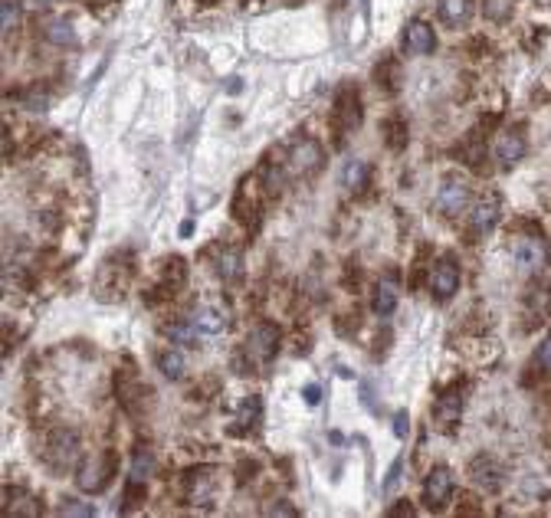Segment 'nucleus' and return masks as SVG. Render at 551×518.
<instances>
[{"label":"nucleus","mask_w":551,"mask_h":518,"mask_svg":"<svg viewBox=\"0 0 551 518\" xmlns=\"http://www.w3.org/2000/svg\"><path fill=\"white\" fill-rule=\"evenodd\" d=\"M165 335L171 338V345H184V348H198L200 341V329L194 325V319L171 321V325H165Z\"/></svg>","instance_id":"obj_21"},{"label":"nucleus","mask_w":551,"mask_h":518,"mask_svg":"<svg viewBox=\"0 0 551 518\" xmlns=\"http://www.w3.org/2000/svg\"><path fill=\"white\" fill-rule=\"evenodd\" d=\"M240 249H217V259H214V269L223 282H233L240 276Z\"/></svg>","instance_id":"obj_25"},{"label":"nucleus","mask_w":551,"mask_h":518,"mask_svg":"<svg viewBox=\"0 0 551 518\" xmlns=\"http://www.w3.org/2000/svg\"><path fill=\"white\" fill-rule=\"evenodd\" d=\"M184 368H188V361H184V354L178 351V348H165V351L158 354V371H161L168 381H181Z\"/></svg>","instance_id":"obj_24"},{"label":"nucleus","mask_w":551,"mask_h":518,"mask_svg":"<svg viewBox=\"0 0 551 518\" xmlns=\"http://www.w3.org/2000/svg\"><path fill=\"white\" fill-rule=\"evenodd\" d=\"M184 485H188V502L190 505H207L210 502V489H214V466H200L190 469L184 476Z\"/></svg>","instance_id":"obj_15"},{"label":"nucleus","mask_w":551,"mask_h":518,"mask_svg":"<svg viewBox=\"0 0 551 518\" xmlns=\"http://www.w3.org/2000/svg\"><path fill=\"white\" fill-rule=\"evenodd\" d=\"M63 515H96V509H92V505H76L73 499H66V505H63Z\"/></svg>","instance_id":"obj_33"},{"label":"nucleus","mask_w":551,"mask_h":518,"mask_svg":"<svg viewBox=\"0 0 551 518\" xmlns=\"http://www.w3.org/2000/svg\"><path fill=\"white\" fill-rule=\"evenodd\" d=\"M266 515H282V518H296L299 509L296 505H289L286 499H276V505H266Z\"/></svg>","instance_id":"obj_31"},{"label":"nucleus","mask_w":551,"mask_h":518,"mask_svg":"<svg viewBox=\"0 0 551 518\" xmlns=\"http://www.w3.org/2000/svg\"><path fill=\"white\" fill-rule=\"evenodd\" d=\"M469 479H473L479 489H485V493H499L502 482H505V469H502L493 456L483 452V456H476V460L469 462Z\"/></svg>","instance_id":"obj_13"},{"label":"nucleus","mask_w":551,"mask_h":518,"mask_svg":"<svg viewBox=\"0 0 551 518\" xmlns=\"http://www.w3.org/2000/svg\"><path fill=\"white\" fill-rule=\"evenodd\" d=\"M460 266L453 263L450 256H444V259H436L434 266H430V296L436 299V302H446V299H453L456 292H460Z\"/></svg>","instance_id":"obj_6"},{"label":"nucleus","mask_w":551,"mask_h":518,"mask_svg":"<svg viewBox=\"0 0 551 518\" xmlns=\"http://www.w3.org/2000/svg\"><path fill=\"white\" fill-rule=\"evenodd\" d=\"M116 394H118V403H122V411L132 413V417H138L141 403H145V394H148V387L141 384L138 371H135L132 364L116 374Z\"/></svg>","instance_id":"obj_7"},{"label":"nucleus","mask_w":551,"mask_h":518,"mask_svg":"<svg viewBox=\"0 0 551 518\" xmlns=\"http://www.w3.org/2000/svg\"><path fill=\"white\" fill-rule=\"evenodd\" d=\"M364 118V108H362V92L354 89L352 83H345L342 89L335 92V102H332V125H335V135H338V145L345 138L348 132H354Z\"/></svg>","instance_id":"obj_3"},{"label":"nucleus","mask_w":551,"mask_h":518,"mask_svg":"<svg viewBox=\"0 0 551 518\" xmlns=\"http://www.w3.org/2000/svg\"><path fill=\"white\" fill-rule=\"evenodd\" d=\"M397 309V286L391 279H381L378 286L371 289V312L387 319V315H394Z\"/></svg>","instance_id":"obj_18"},{"label":"nucleus","mask_w":551,"mask_h":518,"mask_svg":"<svg viewBox=\"0 0 551 518\" xmlns=\"http://www.w3.org/2000/svg\"><path fill=\"white\" fill-rule=\"evenodd\" d=\"M302 397H305V403H309V407H315V403L321 401V387L319 384H305L302 387Z\"/></svg>","instance_id":"obj_35"},{"label":"nucleus","mask_w":551,"mask_h":518,"mask_svg":"<svg viewBox=\"0 0 551 518\" xmlns=\"http://www.w3.org/2000/svg\"><path fill=\"white\" fill-rule=\"evenodd\" d=\"M436 210L444 217H460L463 210L469 207V184L463 178H446L436 190Z\"/></svg>","instance_id":"obj_11"},{"label":"nucleus","mask_w":551,"mask_h":518,"mask_svg":"<svg viewBox=\"0 0 551 518\" xmlns=\"http://www.w3.org/2000/svg\"><path fill=\"white\" fill-rule=\"evenodd\" d=\"M116 469H118V460L112 450H102L96 452L92 460H86L83 466H79V476H76V482H79V489L83 493H102V489H108V482L116 479Z\"/></svg>","instance_id":"obj_4"},{"label":"nucleus","mask_w":551,"mask_h":518,"mask_svg":"<svg viewBox=\"0 0 551 518\" xmlns=\"http://www.w3.org/2000/svg\"><path fill=\"white\" fill-rule=\"evenodd\" d=\"M260 413H263V403H260V397H247V401L240 403V413H237V423L243 430H253L256 423H260Z\"/></svg>","instance_id":"obj_27"},{"label":"nucleus","mask_w":551,"mask_h":518,"mask_svg":"<svg viewBox=\"0 0 551 518\" xmlns=\"http://www.w3.org/2000/svg\"><path fill=\"white\" fill-rule=\"evenodd\" d=\"M374 83H378V89H384L387 96H394L397 89H401V63H397L394 56H384L374 66Z\"/></svg>","instance_id":"obj_20"},{"label":"nucleus","mask_w":551,"mask_h":518,"mask_svg":"<svg viewBox=\"0 0 551 518\" xmlns=\"http://www.w3.org/2000/svg\"><path fill=\"white\" fill-rule=\"evenodd\" d=\"M394 433L401 436V440H403L407 433H411V417H407V411H397V417H394Z\"/></svg>","instance_id":"obj_32"},{"label":"nucleus","mask_w":551,"mask_h":518,"mask_svg":"<svg viewBox=\"0 0 551 518\" xmlns=\"http://www.w3.org/2000/svg\"><path fill=\"white\" fill-rule=\"evenodd\" d=\"M512 10H515V0H483V14L493 24H505L512 17Z\"/></svg>","instance_id":"obj_29"},{"label":"nucleus","mask_w":551,"mask_h":518,"mask_svg":"<svg viewBox=\"0 0 551 518\" xmlns=\"http://www.w3.org/2000/svg\"><path fill=\"white\" fill-rule=\"evenodd\" d=\"M460 411H463V397H440V403H436V423L444 430H450L456 420H460Z\"/></svg>","instance_id":"obj_26"},{"label":"nucleus","mask_w":551,"mask_h":518,"mask_svg":"<svg viewBox=\"0 0 551 518\" xmlns=\"http://www.w3.org/2000/svg\"><path fill=\"white\" fill-rule=\"evenodd\" d=\"M36 7H53V4H56V0H34Z\"/></svg>","instance_id":"obj_37"},{"label":"nucleus","mask_w":551,"mask_h":518,"mask_svg":"<svg viewBox=\"0 0 551 518\" xmlns=\"http://www.w3.org/2000/svg\"><path fill=\"white\" fill-rule=\"evenodd\" d=\"M453 495V472L450 466H434L423 479V505L430 512L446 509V502Z\"/></svg>","instance_id":"obj_9"},{"label":"nucleus","mask_w":551,"mask_h":518,"mask_svg":"<svg viewBox=\"0 0 551 518\" xmlns=\"http://www.w3.org/2000/svg\"><path fill=\"white\" fill-rule=\"evenodd\" d=\"M403 50L417 53V56H427V53L436 50V34L427 20L413 17L411 24L403 26Z\"/></svg>","instance_id":"obj_14"},{"label":"nucleus","mask_w":551,"mask_h":518,"mask_svg":"<svg viewBox=\"0 0 551 518\" xmlns=\"http://www.w3.org/2000/svg\"><path fill=\"white\" fill-rule=\"evenodd\" d=\"M321 161H325V155H321V145L315 138H299L289 148V171L299 174V178L315 174L321 168Z\"/></svg>","instance_id":"obj_10"},{"label":"nucleus","mask_w":551,"mask_h":518,"mask_svg":"<svg viewBox=\"0 0 551 518\" xmlns=\"http://www.w3.org/2000/svg\"><path fill=\"white\" fill-rule=\"evenodd\" d=\"M460 502H463L460 512H466V515H479V512H483V509L476 505V499H473V495H460Z\"/></svg>","instance_id":"obj_36"},{"label":"nucleus","mask_w":551,"mask_h":518,"mask_svg":"<svg viewBox=\"0 0 551 518\" xmlns=\"http://www.w3.org/2000/svg\"><path fill=\"white\" fill-rule=\"evenodd\" d=\"M512 259L522 272H538L548 266L551 259V249H548V239L542 233H525V237H515L512 243Z\"/></svg>","instance_id":"obj_5"},{"label":"nucleus","mask_w":551,"mask_h":518,"mask_svg":"<svg viewBox=\"0 0 551 518\" xmlns=\"http://www.w3.org/2000/svg\"><path fill=\"white\" fill-rule=\"evenodd\" d=\"M387 515H391V518H403V515L411 518L413 515V505L407 499H401L397 505H391V509H387Z\"/></svg>","instance_id":"obj_34"},{"label":"nucleus","mask_w":551,"mask_h":518,"mask_svg":"<svg viewBox=\"0 0 551 518\" xmlns=\"http://www.w3.org/2000/svg\"><path fill=\"white\" fill-rule=\"evenodd\" d=\"M381 135H384L387 148H391V151L407 148V138H411V128H407V118H403L401 112H394V116H387L384 122H381Z\"/></svg>","instance_id":"obj_17"},{"label":"nucleus","mask_w":551,"mask_h":518,"mask_svg":"<svg viewBox=\"0 0 551 518\" xmlns=\"http://www.w3.org/2000/svg\"><path fill=\"white\" fill-rule=\"evenodd\" d=\"M200 4H217V0H200Z\"/></svg>","instance_id":"obj_38"},{"label":"nucleus","mask_w":551,"mask_h":518,"mask_svg":"<svg viewBox=\"0 0 551 518\" xmlns=\"http://www.w3.org/2000/svg\"><path fill=\"white\" fill-rule=\"evenodd\" d=\"M43 40L53 46H76V30L66 17H50L43 20Z\"/></svg>","instance_id":"obj_19"},{"label":"nucleus","mask_w":551,"mask_h":518,"mask_svg":"<svg viewBox=\"0 0 551 518\" xmlns=\"http://www.w3.org/2000/svg\"><path fill=\"white\" fill-rule=\"evenodd\" d=\"M436 10H440V20L446 26H463L473 17V0H440Z\"/></svg>","instance_id":"obj_22"},{"label":"nucleus","mask_w":551,"mask_h":518,"mask_svg":"<svg viewBox=\"0 0 551 518\" xmlns=\"http://www.w3.org/2000/svg\"><path fill=\"white\" fill-rule=\"evenodd\" d=\"M190 319H194V325L200 329V335H220V331L230 329V315H227V309H220V305H200Z\"/></svg>","instance_id":"obj_16"},{"label":"nucleus","mask_w":551,"mask_h":518,"mask_svg":"<svg viewBox=\"0 0 551 518\" xmlns=\"http://www.w3.org/2000/svg\"><path fill=\"white\" fill-rule=\"evenodd\" d=\"M40 456L50 469L66 472V469H73L76 462H79V456H83V440H79V433H76L73 427H53L50 433L43 436Z\"/></svg>","instance_id":"obj_1"},{"label":"nucleus","mask_w":551,"mask_h":518,"mask_svg":"<svg viewBox=\"0 0 551 518\" xmlns=\"http://www.w3.org/2000/svg\"><path fill=\"white\" fill-rule=\"evenodd\" d=\"M20 14H24L20 0H0V26H4V34H14V30H17Z\"/></svg>","instance_id":"obj_30"},{"label":"nucleus","mask_w":551,"mask_h":518,"mask_svg":"<svg viewBox=\"0 0 551 518\" xmlns=\"http://www.w3.org/2000/svg\"><path fill=\"white\" fill-rule=\"evenodd\" d=\"M280 329L272 321H260L253 325V331L243 341V358H247V368H270L272 358L280 354Z\"/></svg>","instance_id":"obj_2"},{"label":"nucleus","mask_w":551,"mask_h":518,"mask_svg":"<svg viewBox=\"0 0 551 518\" xmlns=\"http://www.w3.org/2000/svg\"><path fill=\"white\" fill-rule=\"evenodd\" d=\"M155 472V456H151V450H138L132 460V472H128V479H135V482H148V476Z\"/></svg>","instance_id":"obj_28"},{"label":"nucleus","mask_w":551,"mask_h":518,"mask_svg":"<svg viewBox=\"0 0 551 518\" xmlns=\"http://www.w3.org/2000/svg\"><path fill=\"white\" fill-rule=\"evenodd\" d=\"M525 151H528V141H525V135L518 132V128H505V132L495 135L493 155H495V161H499L502 168L518 165V161L525 157Z\"/></svg>","instance_id":"obj_12"},{"label":"nucleus","mask_w":551,"mask_h":518,"mask_svg":"<svg viewBox=\"0 0 551 518\" xmlns=\"http://www.w3.org/2000/svg\"><path fill=\"white\" fill-rule=\"evenodd\" d=\"M499 214H502V200L495 190H489V194H483V198L473 200V207H469V233H473V237H485V233L499 223Z\"/></svg>","instance_id":"obj_8"},{"label":"nucleus","mask_w":551,"mask_h":518,"mask_svg":"<svg viewBox=\"0 0 551 518\" xmlns=\"http://www.w3.org/2000/svg\"><path fill=\"white\" fill-rule=\"evenodd\" d=\"M368 181H371V168H368V161H348L345 165V171H342V188H348L352 194H362L364 188H368Z\"/></svg>","instance_id":"obj_23"}]
</instances>
